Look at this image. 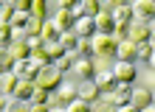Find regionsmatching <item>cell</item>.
<instances>
[{
    "label": "cell",
    "instance_id": "1",
    "mask_svg": "<svg viewBox=\"0 0 155 112\" xmlns=\"http://www.w3.org/2000/svg\"><path fill=\"white\" fill-rule=\"evenodd\" d=\"M62 79H65V76L54 70V64H48V67H42L37 76H34V87H37V90H45V92H57L62 87Z\"/></svg>",
    "mask_w": 155,
    "mask_h": 112
},
{
    "label": "cell",
    "instance_id": "2",
    "mask_svg": "<svg viewBox=\"0 0 155 112\" xmlns=\"http://www.w3.org/2000/svg\"><path fill=\"white\" fill-rule=\"evenodd\" d=\"M116 39L113 36H104V34H96L90 36V48H93V59H116Z\"/></svg>",
    "mask_w": 155,
    "mask_h": 112
},
{
    "label": "cell",
    "instance_id": "3",
    "mask_svg": "<svg viewBox=\"0 0 155 112\" xmlns=\"http://www.w3.org/2000/svg\"><path fill=\"white\" fill-rule=\"evenodd\" d=\"M127 39H130L133 45L152 42V23H144V20H130V23H127Z\"/></svg>",
    "mask_w": 155,
    "mask_h": 112
},
{
    "label": "cell",
    "instance_id": "4",
    "mask_svg": "<svg viewBox=\"0 0 155 112\" xmlns=\"http://www.w3.org/2000/svg\"><path fill=\"white\" fill-rule=\"evenodd\" d=\"M110 73H113L116 84H133L135 76H138V70H135V64H133V62H113Z\"/></svg>",
    "mask_w": 155,
    "mask_h": 112
},
{
    "label": "cell",
    "instance_id": "5",
    "mask_svg": "<svg viewBox=\"0 0 155 112\" xmlns=\"http://www.w3.org/2000/svg\"><path fill=\"white\" fill-rule=\"evenodd\" d=\"M102 101L113 104L116 109H118V107H124V104H130V84H116V90H113V92H104Z\"/></svg>",
    "mask_w": 155,
    "mask_h": 112
},
{
    "label": "cell",
    "instance_id": "6",
    "mask_svg": "<svg viewBox=\"0 0 155 112\" xmlns=\"http://www.w3.org/2000/svg\"><path fill=\"white\" fill-rule=\"evenodd\" d=\"M130 11H133V20H144V23H152V14H155V3H152V0H135V3H130Z\"/></svg>",
    "mask_w": 155,
    "mask_h": 112
},
{
    "label": "cell",
    "instance_id": "7",
    "mask_svg": "<svg viewBox=\"0 0 155 112\" xmlns=\"http://www.w3.org/2000/svg\"><path fill=\"white\" fill-rule=\"evenodd\" d=\"M71 73H74L76 79H82V81H93L96 79V67H93V62H90V59H74Z\"/></svg>",
    "mask_w": 155,
    "mask_h": 112
},
{
    "label": "cell",
    "instance_id": "8",
    "mask_svg": "<svg viewBox=\"0 0 155 112\" xmlns=\"http://www.w3.org/2000/svg\"><path fill=\"white\" fill-rule=\"evenodd\" d=\"M76 98H79L76 84H62V87L54 92V101H57V107H68V104H74Z\"/></svg>",
    "mask_w": 155,
    "mask_h": 112
},
{
    "label": "cell",
    "instance_id": "9",
    "mask_svg": "<svg viewBox=\"0 0 155 112\" xmlns=\"http://www.w3.org/2000/svg\"><path fill=\"white\" fill-rule=\"evenodd\" d=\"M76 90H79V101H85V104H90V107H93L96 101L102 98V90H99L93 81H79Z\"/></svg>",
    "mask_w": 155,
    "mask_h": 112
},
{
    "label": "cell",
    "instance_id": "10",
    "mask_svg": "<svg viewBox=\"0 0 155 112\" xmlns=\"http://www.w3.org/2000/svg\"><path fill=\"white\" fill-rule=\"evenodd\" d=\"M74 34L79 36V39H90V36H96V23L90 20V17H76Z\"/></svg>",
    "mask_w": 155,
    "mask_h": 112
},
{
    "label": "cell",
    "instance_id": "11",
    "mask_svg": "<svg viewBox=\"0 0 155 112\" xmlns=\"http://www.w3.org/2000/svg\"><path fill=\"white\" fill-rule=\"evenodd\" d=\"M130 107H133V109L152 107V92H150V90H144V87H138V90H130Z\"/></svg>",
    "mask_w": 155,
    "mask_h": 112
},
{
    "label": "cell",
    "instance_id": "12",
    "mask_svg": "<svg viewBox=\"0 0 155 112\" xmlns=\"http://www.w3.org/2000/svg\"><path fill=\"white\" fill-rule=\"evenodd\" d=\"M51 23L57 25V31L62 34V31H74V23H76V14L74 11H57L51 17Z\"/></svg>",
    "mask_w": 155,
    "mask_h": 112
},
{
    "label": "cell",
    "instance_id": "13",
    "mask_svg": "<svg viewBox=\"0 0 155 112\" xmlns=\"http://www.w3.org/2000/svg\"><path fill=\"white\" fill-rule=\"evenodd\" d=\"M110 17H113V23H116V25H127V23L133 20L130 3H127V0H118V3H116V8L110 11Z\"/></svg>",
    "mask_w": 155,
    "mask_h": 112
},
{
    "label": "cell",
    "instance_id": "14",
    "mask_svg": "<svg viewBox=\"0 0 155 112\" xmlns=\"http://www.w3.org/2000/svg\"><path fill=\"white\" fill-rule=\"evenodd\" d=\"M93 23H96V34H104V36H110V34H113V28H116L110 11H99V14L93 17Z\"/></svg>",
    "mask_w": 155,
    "mask_h": 112
},
{
    "label": "cell",
    "instance_id": "15",
    "mask_svg": "<svg viewBox=\"0 0 155 112\" xmlns=\"http://www.w3.org/2000/svg\"><path fill=\"white\" fill-rule=\"evenodd\" d=\"M31 92H34V81L20 79V81H17V87H14V92H12V98H14V101H23V104H28V101H31Z\"/></svg>",
    "mask_w": 155,
    "mask_h": 112
},
{
    "label": "cell",
    "instance_id": "16",
    "mask_svg": "<svg viewBox=\"0 0 155 112\" xmlns=\"http://www.w3.org/2000/svg\"><path fill=\"white\" fill-rule=\"evenodd\" d=\"M116 62H133L135 64V45L130 39H124V42L116 45Z\"/></svg>",
    "mask_w": 155,
    "mask_h": 112
},
{
    "label": "cell",
    "instance_id": "17",
    "mask_svg": "<svg viewBox=\"0 0 155 112\" xmlns=\"http://www.w3.org/2000/svg\"><path fill=\"white\" fill-rule=\"evenodd\" d=\"M93 84L102 90V95H104V92H113V90H116V79H113V73H110V70H99V73H96V79H93Z\"/></svg>",
    "mask_w": 155,
    "mask_h": 112
},
{
    "label": "cell",
    "instance_id": "18",
    "mask_svg": "<svg viewBox=\"0 0 155 112\" xmlns=\"http://www.w3.org/2000/svg\"><path fill=\"white\" fill-rule=\"evenodd\" d=\"M102 11V6H99V0H82V3H76V17H90V20H93V17Z\"/></svg>",
    "mask_w": 155,
    "mask_h": 112
},
{
    "label": "cell",
    "instance_id": "19",
    "mask_svg": "<svg viewBox=\"0 0 155 112\" xmlns=\"http://www.w3.org/2000/svg\"><path fill=\"white\" fill-rule=\"evenodd\" d=\"M8 56H12L14 62H25V59H31V48H28V42H12V45H8Z\"/></svg>",
    "mask_w": 155,
    "mask_h": 112
},
{
    "label": "cell",
    "instance_id": "20",
    "mask_svg": "<svg viewBox=\"0 0 155 112\" xmlns=\"http://www.w3.org/2000/svg\"><path fill=\"white\" fill-rule=\"evenodd\" d=\"M17 81H20V79H17L14 73H3V76H0V95H8V98H12Z\"/></svg>",
    "mask_w": 155,
    "mask_h": 112
},
{
    "label": "cell",
    "instance_id": "21",
    "mask_svg": "<svg viewBox=\"0 0 155 112\" xmlns=\"http://www.w3.org/2000/svg\"><path fill=\"white\" fill-rule=\"evenodd\" d=\"M48 3L45 0H31V8H28V17L31 20H48Z\"/></svg>",
    "mask_w": 155,
    "mask_h": 112
},
{
    "label": "cell",
    "instance_id": "22",
    "mask_svg": "<svg viewBox=\"0 0 155 112\" xmlns=\"http://www.w3.org/2000/svg\"><path fill=\"white\" fill-rule=\"evenodd\" d=\"M74 59H76L74 53H65V56H59V59H54V70L62 73V76H65V73H71V67H74Z\"/></svg>",
    "mask_w": 155,
    "mask_h": 112
},
{
    "label": "cell",
    "instance_id": "23",
    "mask_svg": "<svg viewBox=\"0 0 155 112\" xmlns=\"http://www.w3.org/2000/svg\"><path fill=\"white\" fill-rule=\"evenodd\" d=\"M76 39H79V36H76L74 31H62L57 42L62 45V51H65V53H74V48H76Z\"/></svg>",
    "mask_w": 155,
    "mask_h": 112
},
{
    "label": "cell",
    "instance_id": "24",
    "mask_svg": "<svg viewBox=\"0 0 155 112\" xmlns=\"http://www.w3.org/2000/svg\"><path fill=\"white\" fill-rule=\"evenodd\" d=\"M40 36H42L45 42H57V39H59V31H57V25H54L51 20H45V23H42V31H40Z\"/></svg>",
    "mask_w": 155,
    "mask_h": 112
},
{
    "label": "cell",
    "instance_id": "25",
    "mask_svg": "<svg viewBox=\"0 0 155 112\" xmlns=\"http://www.w3.org/2000/svg\"><path fill=\"white\" fill-rule=\"evenodd\" d=\"M135 59H144L147 64H152V42L135 45Z\"/></svg>",
    "mask_w": 155,
    "mask_h": 112
},
{
    "label": "cell",
    "instance_id": "26",
    "mask_svg": "<svg viewBox=\"0 0 155 112\" xmlns=\"http://www.w3.org/2000/svg\"><path fill=\"white\" fill-rule=\"evenodd\" d=\"M28 104H45V107H51V92H45V90H37V87H34Z\"/></svg>",
    "mask_w": 155,
    "mask_h": 112
},
{
    "label": "cell",
    "instance_id": "27",
    "mask_svg": "<svg viewBox=\"0 0 155 112\" xmlns=\"http://www.w3.org/2000/svg\"><path fill=\"white\" fill-rule=\"evenodd\" d=\"M45 53H48V59L54 64V59H59V56H65V51H62L59 42H45Z\"/></svg>",
    "mask_w": 155,
    "mask_h": 112
},
{
    "label": "cell",
    "instance_id": "28",
    "mask_svg": "<svg viewBox=\"0 0 155 112\" xmlns=\"http://www.w3.org/2000/svg\"><path fill=\"white\" fill-rule=\"evenodd\" d=\"M8 45H12V25H8V23H0V48L8 51Z\"/></svg>",
    "mask_w": 155,
    "mask_h": 112
},
{
    "label": "cell",
    "instance_id": "29",
    "mask_svg": "<svg viewBox=\"0 0 155 112\" xmlns=\"http://www.w3.org/2000/svg\"><path fill=\"white\" fill-rule=\"evenodd\" d=\"M12 17H14V0H8L0 6V23H12Z\"/></svg>",
    "mask_w": 155,
    "mask_h": 112
},
{
    "label": "cell",
    "instance_id": "30",
    "mask_svg": "<svg viewBox=\"0 0 155 112\" xmlns=\"http://www.w3.org/2000/svg\"><path fill=\"white\" fill-rule=\"evenodd\" d=\"M28 48H31V53H37V51H45V39L42 36H28Z\"/></svg>",
    "mask_w": 155,
    "mask_h": 112
},
{
    "label": "cell",
    "instance_id": "31",
    "mask_svg": "<svg viewBox=\"0 0 155 112\" xmlns=\"http://www.w3.org/2000/svg\"><path fill=\"white\" fill-rule=\"evenodd\" d=\"M65 112H90V104H85V101H74V104H68L65 107Z\"/></svg>",
    "mask_w": 155,
    "mask_h": 112
},
{
    "label": "cell",
    "instance_id": "32",
    "mask_svg": "<svg viewBox=\"0 0 155 112\" xmlns=\"http://www.w3.org/2000/svg\"><path fill=\"white\" fill-rule=\"evenodd\" d=\"M90 112H116V107H113V104H107V101H102V98H99L96 104L90 107Z\"/></svg>",
    "mask_w": 155,
    "mask_h": 112
},
{
    "label": "cell",
    "instance_id": "33",
    "mask_svg": "<svg viewBox=\"0 0 155 112\" xmlns=\"http://www.w3.org/2000/svg\"><path fill=\"white\" fill-rule=\"evenodd\" d=\"M31 59L37 62L40 67H48V64H51V59H48V53H45V51H37V53H31Z\"/></svg>",
    "mask_w": 155,
    "mask_h": 112
},
{
    "label": "cell",
    "instance_id": "34",
    "mask_svg": "<svg viewBox=\"0 0 155 112\" xmlns=\"http://www.w3.org/2000/svg\"><path fill=\"white\" fill-rule=\"evenodd\" d=\"M6 112H28V104H23V101H8V107H6Z\"/></svg>",
    "mask_w": 155,
    "mask_h": 112
},
{
    "label": "cell",
    "instance_id": "35",
    "mask_svg": "<svg viewBox=\"0 0 155 112\" xmlns=\"http://www.w3.org/2000/svg\"><path fill=\"white\" fill-rule=\"evenodd\" d=\"M57 11H76V0H57Z\"/></svg>",
    "mask_w": 155,
    "mask_h": 112
},
{
    "label": "cell",
    "instance_id": "36",
    "mask_svg": "<svg viewBox=\"0 0 155 112\" xmlns=\"http://www.w3.org/2000/svg\"><path fill=\"white\" fill-rule=\"evenodd\" d=\"M141 87L152 92V87H155V76H152V73H147V76H144V84H141Z\"/></svg>",
    "mask_w": 155,
    "mask_h": 112
},
{
    "label": "cell",
    "instance_id": "37",
    "mask_svg": "<svg viewBox=\"0 0 155 112\" xmlns=\"http://www.w3.org/2000/svg\"><path fill=\"white\" fill-rule=\"evenodd\" d=\"M116 3H118V0H104V3H99V6H102V11H113Z\"/></svg>",
    "mask_w": 155,
    "mask_h": 112
},
{
    "label": "cell",
    "instance_id": "38",
    "mask_svg": "<svg viewBox=\"0 0 155 112\" xmlns=\"http://www.w3.org/2000/svg\"><path fill=\"white\" fill-rule=\"evenodd\" d=\"M51 107H45V104H28V112H48Z\"/></svg>",
    "mask_w": 155,
    "mask_h": 112
},
{
    "label": "cell",
    "instance_id": "39",
    "mask_svg": "<svg viewBox=\"0 0 155 112\" xmlns=\"http://www.w3.org/2000/svg\"><path fill=\"white\" fill-rule=\"evenodd\" d=\"M8 59V51L6 48H0V76H3V62Z\"/></svg>",
    "mask_w": 155,
    "mask_h": 112
},
{
    "label": "cell",
    "instance_id": "40",
    "mask_svg": "<svg viewBox=\"0 0 155 112\" xmlns=\"http://www.w3.org/2000/svg\"><path fill=\"white\" fill-rule=\"evenodd\" d=\"M8 101H12L8 95H0V112H6V107H8Z\"/></svg>",
    "mask_w": 155,
    "mask_h": 112
},
{
    "label": "cell",
    "instance_id": "41",
    "mask_svg": "<svg viewBox=\"0 0 155 112\" xmlns=\"http://www.w3.org/2000/svg\"><path fill=\"white\" fill-rule=\"evenodd\" d=\"M116 112H138V109H133V107H130V104H124V107H118V109H116Z\"/></svg>",
    "mask_w": 155,
    "mask_h": 112
},
{
    "label": "cell",
    "instance_id": "42",
    "mask_svg": "<svg viewBox=\"0 0 155 112\" xmlns=\"http://www.w3.org/2000/svg\"><path fill=\"white\" fill-rule=\"evenodd\" d=\"M48 112H65V107H51Z\"/></svg>",
    "mask_w": 155,
    "mask_h": 112
},
{
    "label": "cell",
    "instance_id": "43",
    "mask_svg": "<svg viewBox=\"0 0 155 112\" xmlns=\"http://www.w3.org/2000/svg\"><path fill=\"white\" fill-rule=\"evenodd\" d=\"M138 112H155V107H144V109H138Z\"/></svg>",
    "mask_w": 155,
    "mask_h": 112
},
{
    "label": "cell",
    "instance_id": "44",
    "mask_svg": "<svg viewBox=\"0 0 155 112\" xmlns=\"http://www.w3.org/2000/svg\"><path fill=\"white\" fill-rule=\"evenodd\" d=\"M0 6H3V3H0Z\"/></svg>",
    "mask_w": 155,
    "mask_h": 112
}]
</instances>
